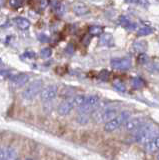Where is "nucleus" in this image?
Segmentation results:
<instances>
[{
	"label": "nucleus",
	"mask_w": 159,
	"mask_h": 160,
	"mask_svg": "<svg viewBox=\"0 0 159 160\" xmlns=\"http://www.w3.org/2000/svg\"><path fill=\"white\" fill-rule=\"evenodd\" d=\"M134 49L136 50L138 52H143L145 51L146 48H147V43L145 41H136L134 43Z\"/></svg>",
	"instance_id": "19"
},
{
	"label": "nucleus",
	"mask_w": 159,
	"mask_h": 160,
	"mask_svg": "<svg viewBox=\"0 0 159 160\" xmlns=\"http://www.w3.org/2000/svg\"><path fill=\"white\" fill-rule=\"evenodd\" d=\"M25 160H33V159H31V158H27V159H25Z\"/></svg>",
	"instance_id": "30"
},
{
	"label": "nucleus",
	"mask_w": 159,
	"mask_h": 160,
	"mask_svg": "<svg viewBox=\"0 0 159 160\" xmlns=\"http://www.w3.org/2000/svg\"><path fill=\"white\" fill-rule=\"evenodd\" d=\"M147 61H148V57L146 54H141L140 56H139V62L141 64H145L147 63Z\"/></svg>",
	"instance_id": "26"
},
{
	"label": "nucleus",
	"mask_w": 159,
	"mask_h": 160,
	"mask_svg": "<svg viewBox=\"0 0 159 160\" xmlns=\"http://www.w3.org/2000/svg\"><path fill=\"white\" fill-rule=\"evenodd\" d=\"M0 160H6L5 149L2 147H0Z\"/></svg>",
	"instance_id": "27"
},
{
	"label": "nucleus",
	"mask_w": 159,
	"mask_h": 160,
	"mask_svg": "<svg viewBox=\"0 0 159 160\" xmlns=\"http://www.w3.org/2000/svg\"><path fill=\"white\" fill-rule=\"evenodd\" d=\"M50 4H52L53 9L55 10V12L59 15H63V13L65 12V6L59 1H51Z\"/></svg>",
	"instance_id": "15"
},
{
	"label": "nucleus",
	"mask_w": 159,
	"mask_h": 160,
	"mask_svg": "<svg viewBox=\"0 0 159 160\" xmlns=\"http://www.w3.org/2000/svg\"><path fill=\"white\" fill-rule=\"evenodd\" d=\"M159 135V128L153 124L145 123L140 128H138L136 131L133 132L132 138L134 142L144 143L146 144L153 138Z\"/></svg>",
	"instance_id": "1"
},
{
	"label": "nucleus",
	"mask_w": 159,
	"mask_h": 160,
	"mask_svg": "<svg viewBox=\"0 0 159 160\" xmlns=\"http://www.w3.org/2000/svg\"><path fill=\"white\" fill-rule=\"evenodd\" d=\"M0 65H3V61H2L1 58H0Z\"/></svg>",
	"instance_id": "29"
},
{
	"label": "nucleus",
	"mask_w": 159,
	"mask_h": 160,
	"mask_svg": "<svg viewBox=\"0 0 159 160\" xmlns=\"http://www.w3.org/2000/svg\"><path fill=\"white\" fill-rule=\"evenodd\" d=\"M43 89V82L40 79H36L32 81L28 86L23 90L21 95L24 99L26 100H32L35 98L37 95H40Z\"/></svg>",
	"instance_id": "2"
},
{
	"label": "nucleus",
	"mask_w": 159,
	"mask_h": 160,
	"mask_svg": "<svg viewBox=\"0 0 159 160\" xmlns=\"http://www.w3.org/2000/svg\"><path fill=\"white\" fill-rule=\"evenodd\" d=\"M154 32V30L150 27H142L140 29H138L137 35L138 36H147L149 34H152Z\"/></svg>",
	"instance_id": "20"
},
{
	"label": "nucleus",
	"mask_w": 159,
	"mask_h": 160,
	"mask_svg": "<svg viewBox=\"0 0 159 160\" xmlns=\"http://www.w3.org/2000/svg\"><path fill=\"white\" fill-rule=\"evenodd\" d=\"M29 81V75L26 73H19L11 77V84L15 87H22Z\"/></svg>",
	"instance_id": "8"
},
{
	"label": "nucleus",
	"mask_w": 159,
	"mask_h": 160,
	"mask_svg": "<svg viewBox=\"0 0 159 160\" xmlns=\"http://www.w3.org/2000/svg\"><path fill=\"white\" fill-rule=\"evenodd\" d=\"M113 86L115 87L117 90H119V91H121V92H124L126 90L125 84H124L122 81H120V80H116V81H114L113 82Z\"/></svg>",
	"instance_id": "21"
},
{
	"label": "nucleus",
	"mask_w": 159,
	"mask_h": 160,
	"mask_svg": "<svg viewBox=\"0 0 159 160\" xmlns=\"http://www.w3.org/2000/svg\"><path fill=\"white\" fill-rule=\"evenodd\" d=\"M9 4L14 8H19L23 4V1H20V0H10Z\"/></svg>",
	"instance_id": "25"
},
{
	"label": "nucleus",
	"mask_w": 159,
	"mask_h": 160,
	"mask_svg": "<svg viewBox=\"0 0 159 160\" xmlns=\"http://www.w3.org/2000/svg\"><path fill=\"white\" fill-rule=\"evenodd\" d=\"M131 85H132V87L135 88V89H137V88H142L144 85H145V81H144L142 78L135 77V78L132 79Z\"/></svg>",
	"instance_id": "18"
},
{
	"label": "nucleus",
	"mask_w": 159,
	"mask_h": 160,
	"mask_svg": "<svg viewBox=\"0 0 159 160\" xmlns=\"http://www.w3.org/2000/svg\"><path fill=\"white\" fill-rule=\"evenodd\" d=\"M131 60L129 58H114L111 60V66L116 70H126L131 67Z\"/></svg>",
	"instance_id": "7"
},
{
	"label": "nucleus",
	"mask_w": 159,
	"mask_h": 160,
	"mask_svg": "<svg viewBox=\"0 0 159 160\" xmlns=\"http://www.w3.org/2000/svg\"><path fill=\"white\" fill-rule=\"evenodd\" d=\"M118 111L115 108H105L102 109V117H103V122H109L112 119L118 116Z\"/></svg>",
	"instance_id": "9"
},
{
	"label": "nucleus",
	"mask_w": 159,
	"mask_h": 160,
	"mask_svg": "<svg viewBox=\"0 0 159 160\" xmlns=\"http://www.w3.org/2000/svg\"><path fill=\"white\" fill-rule=\"evenodd\" d=\"M72 98H73L74 106L78 109V108L82 107L84 105V103H85V101H86L87 96H86V95H84V94H78V95H75V96L72 97Z\"/></svg>",
	"instance_id": "13"
},
{
	"label": "nucleus",
	"mask_w": 159,
	"mask_h": 160,
	"mask_svg": "<svg viewBox=\"0 0 159 160\" xmlns=\"http://www.w3.org/2000/svg\"><path fill=\"white\" fill-rule=\"evenodd\" d=\"M88 31L93 36H98L103 32V28L101 26H97V25H92V26L89 27Z\"/></svg>",
	"instance_id": "17"
},
{
	"label": "nucleus",
	"mask_w": 159,
	"mask_h": 160,
	"mask_svg": "<svg viewBox=\"0 0 159 160\" xmlns=\"http://www.w3.org/2000/svg\"><path fill=\"white\" fill-rule=\"evenodd\" d=\"M58 95V87L56 85H48L43 87L40 93V99L43 102H50Z\"/></svg>",
	"instance_id": "4"
},
{
	"label": "nucleus",
	"mask_w": 159,
	"mask_h": 160,
	"mask_svg": "<svg viewBox=\"0 0 159 160\" xmlns=\"http://www.w3.org/2000/svg\"><path fill=\"white\" fill-rule=\"evenodd\" d=\"M143 124H145L143 117H134L127 120V122L124 124V129L128 132H134L138 128H140Z\"/></svg>",
	"instance_id": "6"
},
{
	"label": "nucleus",
	"mask_w": 159,
	"mask_h": 160,
	"mask_svg": "<svg viewBox=\"0 0 159 160\" xmlns=\"http://www.w3.org/2000/svg\"><path fill=\"white\" fill-rule=\"evenodd\" d=\"M129 116H130V115H129L128 112H126V111L122 112L121 114H119L117 117L112 119L111 121L105 123V125H104V130H105L106 132L115 131V130L120 128L122 125H124L127 122V120L129 119Z\"/></svg>",
	"instance_id": "3"
},
{
	"label": "nucleus",
	"mask_w": 159,
	"mask_h": 160,
	"mask_svg": "<svg viewBox=\"0 0 159 160\" xmlns=\"http://www.w3.org/2000/svg\"><path fill=\"white\" fill-rule=\"evenodd\" d=\"M52 55V50H51V48H48V47H46V48H43L41 51H40V56L42 57V58H49Z\"/></svg>",
	"instance_id": "23"
},
{
	"label": "nucleus",
	"mask_w": 159,
	"mask_h": 160,
	"mask_svg": "<svg viewBox=\"0 0 159 160\" xmlns=\"http://www.w3.org/2000/svg\"><path fill=\"white\" fill-rule=\"evenodd\" d=\"M11 78V72L9 70H0V82Z\"/></svg>",
	"instance_id": "22"
},
{
	"label": "nucleus",
	"mask_w": 159,
	"mask_h": 160,
	"mask_svg": "<svg viewBox=\"0 0 159 160\" xmlns=\"http://www.w3.org/2000/svg\"><path fill=\"white\" fill-rule=\"evenodd\" d=\"M109 76H110V73H109L108 70H101L98 74V78L102 80V81H105V80H108Z\"/></svg>",
	"instance_id": "24"
},
{
	"label": "nucleus",
	"mask_w": 159,
	"mask_h": 160,
	"mask_svg": "<svg viewBox=\"0 0 159 160\" xmlns=\"http://www.w3.org/2000/svg\"><path fill=\"white\" fill-rule=\"evenodd\" d=\"M14 22L20 30H27L30 27V21L24 17H16L14 19Z\"/></svg>",
	"instance_id": "11"
},
{
	"label": "nucleus",
	"mask_w": 159,
	"mask_h": 160,
	"mask_svg": "<svg viewBox=\"0 0 159 160\" xmlns=\"http://www.w3.org/2000/svg\"><path fill=\"white\" fill-rule=\"evenodd\" d=\"M89 118H90V116L87 113H78V115L76 116V122L81 125H85L88 123Z\"/></svg>",
	"instance_id": "16"
},
{
	"label": "nucleus",
	"mask_w": 159,
	"mask_h": 160,
	"mask_svg": "<svg viewBox=\"0 0 159 160\" xmlns=\"http://www.w3.org/2000/svg\"><path fill=\"white\" fill-rule=\"evenodd\" d=\"M155 160H159V152H158V153H157V155H156Z\"/></svg>",
	"instance_id": "28"
},
{
	"label": "nucleus",
	"mask_w": 159,
	"mask_h": 160,
	"mask_svg": "<svg viewBox=\"0 0 159 160\" xmlns=\"http://www.w3.org/2000/svg\"><path fill=\"white\" fill-rule=\"evenodd\" d=\"M145 149L149 153L155 152L157 150H159V135L145 144Z\"/></svg>",
	"instance_id": "10"
},
{
	"label": "nucleus",
	"mask_w": 159,
	"mask_h": 160,
	"mask_svg": "<svg viewBox=\"0 0 159 160\" xmlns=\"http://www.w3.org/2000/svg\"><path fill=\"white\" fill-rule=\"evenodd\" d=\"M74 108H75V106H74L73 98L71 97V98L64 100L63 102L59 104V106L57 108V112L59 115H61V116H66V115L71 113V111Z\"/></svg>",
	"instance_id": "5"
},
{
	"label": "nucleus",
	"mask_w": 159,
	"mask_h": 160,
	"mask_svg": "<svg viewBox=\"0 0 159 160\" xmlns=\"http://www.w3.org/2000/svg\"><path fill=\"white\" fill-rule=\"evenodd\" d=\"M73 12L75 13L78 16H82L89 13V9L85 4L83 3H77L73 6Z\"/></svg>",
	"instance_id": "12"
},
{
	"label": "nucleus",
	"mask_w": 159,
	"mask_h": 160,
	"mask_svg": "<svg viewBox=\"0 0 159 160\" xmlns=\"http://www.w3.org/2000/svg\"><path fill=\"white\" fill-rule=\"evenodd\" d=\"M6 160H17V151L12 146H8L5 149Z\"/></svg>",
	"instance_id": "14"
}]
</instances>
